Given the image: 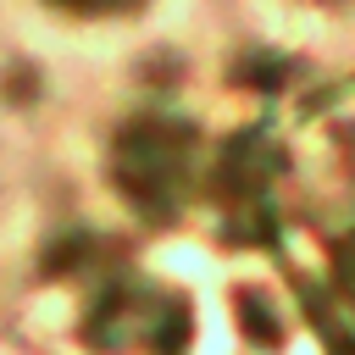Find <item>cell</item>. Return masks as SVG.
<instances>
[{"mask_svg":"<svg viewBox=\"0 0 355 355\" xmlns=\"http://www.w3.org/2000/svg\"><path fill=\"white\" fill-rule=\"evenodd\" d=\"M116 172L144 211H161L183 189V139L172 128H133L116 150Z\"/></svg>","mask_w":355,"mask_h":355,"instance_id":"6da1fadb","label":"cell"},{"mask_svg":"<svg viewBox=\"0 0 355 355\" xmlns=\"http://www.w3.org/2000/svg\"><path fill=\"white\" fill-rule=\"evenodd\" d=\"M338 266H344V288H349V294H355V239H349V244H344V261H338Z\"/></svg>","mask_w":355,"mask_h":355,"instance_id":"7a4b0ae2","label":"cell"},{"mask_svg":"<svg viewBox=\"0 0 355 355\" xmlns=\"http://www.w3.org/2000/svg\"><path fill=\"white\" fill-rule=\"evenodd\" d=\"M61 6H78V11H111V6H128V0H61Z\"/></svg>","mask_w":355,"mask_h":355,"instance_id":"3957f363","label":"cell"}]
</instances>
